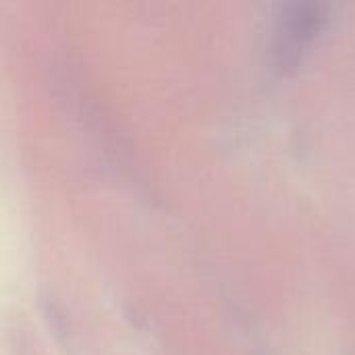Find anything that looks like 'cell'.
<instances>
[{"mask_svg": "<svg viewBox=\"0 0 355 355\" xmlns=\"http://www.w3.org/2000/svg\"><path fill=\"white\" fill-rule=\"evenodd\" d=\"M322 21L324 17L320 15V6H295V15H291L287 25H283V42L277 50L283 54V62H287L289 54L295 56L300 48H304L312 33L318 31Z\"/></svg>", "mask_w": 355, "mask_h": 355, "instance_id": "1", "label": "cell"}]
</instances>
